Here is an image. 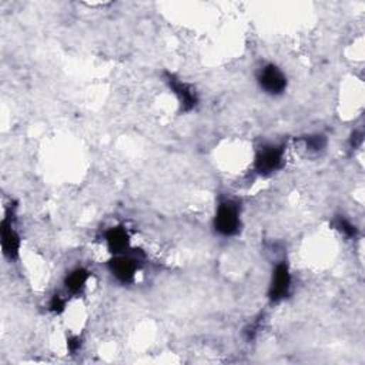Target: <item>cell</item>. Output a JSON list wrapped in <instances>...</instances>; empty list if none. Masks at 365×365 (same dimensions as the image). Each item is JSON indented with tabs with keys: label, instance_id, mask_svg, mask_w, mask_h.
<instances>
[{
	"label": "cell",
	"instance_id": "1",
	"mask_svg": "<svg viewBox=\"0 0 365 365\" xmlns=\"http://www.w3.org/2000/svg\"><path fill=\"white\" fill-rule=\"evenodd\" d=\"M241 218L238 204L232 200H223L215 211L214 230L223 237H232L240 231Z\"/></svg>",
	"mask_w": 365,
	"mask_h": 365
},
{
	"label": "cell",
	"instance_id": "2",
	"mask_svg": "<svg viewBox=\"0 0 365 365\" xmlns=\"http://www.w3.org/2000/svg\"><path fill=\"white\" fill-rule=\"evenodd\" d=\"M284 146L269 145L262 147L256 155L254 170L260 176H270L279 172L284 164Z\"/></svg>",
	"mask_w": 365,
	"mask_h": 365
},
{
	"label": "cell",
	"instance_id": "3",
	"mask_svg": "<svg viewBox=\"0 0 365 365\" xmlns=\"http://www.w3.org/2000/svg\"><path fill=\"white\" fill-rule=\"evenodd\" d=\"M260 89L270 96H280L287 89V77L276 64H266L257 74Z\"/></svg>",
	"mask_w": 365,
	"mask_h": 365
},
{
	"label": "cell",
	"instance_id": "4",
	"mask_svg": "<svg viewBox=\"0 0 365 365\" xmlns=\"http://www.w3.org/2000/svg\"><path fill=\"white\" fill-rule=\"evenodd\" d=\"M107 267H108V271L113 274V277L117 281L123 283V284H129L136 277V273L139 270V260L132 256L117 254L108 262Z\"/></svg>",
	"mask_w": 365,
	"mask_h": 365
},
{
	"label": "cell",
	"instance_id": "5",
	"mask_svg": "<svg viewBox=\"0 0 365 365\" xmlns=\"http://www.w3.org/2000/svg\"><path fill=\"white\" fill-rule=\"evenodd\" d=\"M166 82H167L169 87L173 90V93L176 94V97L179 99L181 111L189 113V111H191V110H194L197 107L198 96H197L196 90L190 84L181 82L180 79H177L172 73H166Z\"/></svg>",
	"mask_w": 365,
	"mask_h": 365
},
{
	"label": "cell",
	"instance_id": "6",
	"mask_svg": "<svg viewBox=\"0 0 365 365\" xmlns=\"http://www.w3.org/2000/svg\"><path fill=\"white\" fill-rule=\"evenodd\" d=\"M290 290H291L290 269L286 263H279L273 271V277L269 288V297L271 301L279 303L290 294Z\"/></svg>",
	"mask_w": 365,
	"mask_h": 365
},
{
	"label": "cell",
	"instance_id": "7",
	"mask_svg": "<svg viewBox=\"0 0 365 365\" xmlns=\"http://www.w3.org/2000/svg\"><path fill=\"white\" fill-rule=\"evenodd\" d=\"M0 235H2V250L5 257L9 260H16L19 257L22 241L9 217L4 218L2 227H0Z\"/></svg>",
	"mask_w": 365,
	"mask_h": 365
},
{
	"label": "cell",
	"instance_id": "8",
	"mask_svg": "<svg viewBox=\"0 0 365 365\" xmlns=\"http://www.w3.org/2000/svg\"><path fill=\"white\" fill-rule=\"evenodd\" d=\"M104 238H106L107 249L114 256L125 254L126 250H129L130 237H129V232H128V230L125 227L116 225V227L108 228L106 231V234H104Z\"/></svg>",
	"mask_w": 365,
	"mask_h": 365
},
{
	"label": "cell",
	"instance_id": "9",
	"mask_svg": "<svg viewBox=\"0 0 365 365\" xmlns=\"http://www.w3.org/2000/svg\"><path fill=\"white\" fill-rule=\"evenodd\" d=\"M89 279H90V273L83 267H77L66 276V279H64L66 290L70 294H79L84 290Z\"/></svg>",
	"mask_w": 365,
	"mask_h": 365
},
{
	"label": "cell",
	"instance_id": "10",
	"mask_svg": "<svg viewBox=\"0 0 365 365\" xmlns=\"http://www.w3.org/2000/svg\"><path fill=\"white\" fill-rule=\"evenodd\" d=\"M305 146L311 152H320L327 146V139L322 135H314V136H307L304 139Z\"/></svg>",
	"mask_w": 365,
	"mask_h": 365
},
{
	"label": "cell",
	"instance_id": "11",
	"mask_svg": "<svg viewBox=\"0 0 365 365\" xmlns=\"http://www.w3.org/2000/svg\"><path fill=\"white\" fill-rule=\"evenodd\" d=\"M334 227L337 230H339L342 234H345L347 237H355L356 235V227L354 224H351L347 218L344 217H338L334 223Z\"/></svg>",
	"mask_w": 365,
	"mask_h": 365
},
{
	"label": "cell",
	"instance_id": "12",
	"mask_svg": "<svg viewBox=\"0 0 365 365\" xmlns=\"http://www.w3.org/2000/svg\"><path fill=\"white\" fill-rule=\"evenodd\" d=\"M66 308V300L62 296H53L52 300L49 301V310L55 314L63 313Z\"/></svg>",
	"mask_w": 365,
	"mask_h": 365
},
{
	"label": "cell",
	"instance_id": "13",
	"mask_svg": "<svg viewBox=\"0 0 365 365\" xmlns=\"http://www.w3.org/2000/svg\"><path fill=\"white\" fill-rule=\"evenodd\" d=\"M67 347H69V351L70 352H76L80 347H82V341L79 337H70L67 339Z\"/></svg>",
	"mask_w": 365,
	"mask_h": 365
}]
</instances>
